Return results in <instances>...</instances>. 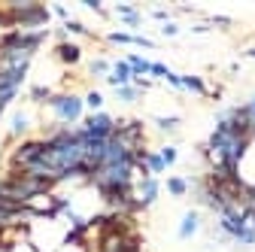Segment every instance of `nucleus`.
Wrapping results in <instances>:
<instances>
[{
    "mask_svg": "<svg viewBox=\"0 0 255 252\" xmlns=\"http://www.w3.org/2000/svg\"><path fill=\"white\" fill-rule=\"evenodd\" d=\"M46 107L55 116V125H64V128H76L85 119V101L82 94H73V91H55Z\"/></svg>",
    "mask_w": 255,
    "mask_h": 252,
    "instance_id": "nucleus-1",
    "label": "nucleus"
},
{
    "mask_svg": "<svg viewBox=\"0 0 255 252\" xmlns=\"http://www.w3.org/2000/svg\"><path fill=\"white\" fill-rule=\"evenodd\" d=\"M82 131L91 137V140H110L113 134H116V116H110V113H88L82 122Z\"/></svg>",
    "mask_w": 255,
    "mask_h": 252,
    "instance_id": "nucleus-2",
    "label": "nucleus"
},
{
    "mask_svg": "<svg viewBox=\"0 0 255 252\" xmlns=\"http://www.w3.org/2000/svg\"><path fill=\"white\" fill-rule=\"evenodd\" d=\"M134 192H137V201L143 204V210H149L158 201V195H161V179L158 176H140L134 182Z\"/></svg>",
    "mask_w": 255,
    "mask_h": 252,
    "instance_id": "nucleus-3",
    "label": "nucleus"
},
{
    "mask_svg": "<svg viewBox=\"0 0 255 252\" xmlns=\"http://www.w3.org/2000/svg\"><path fill=\"white\" fill-rule=\"evenodd\" d=\"M55 61H58V64H64V67H76L79 61H82V46L73 43V40L58 43L55 46Z\"/></svg>",
    "mask_w": 255,
    "mask_h": 252,
    "instance_id": "nucleus-4",
    "label": "nucleus"
},
{
    "mask_svg": "<svg viewBox=\"0 0 255 252\" xmlns=\"http://www.w3.org/2000/svg\"><path fill=\"white\" fill-rule=\"evenodd\" d=\"M131 82H134V73H131V67H128V61L125 58L113 61V70L107 76V85L116 91V88H125V85H131Z\"/></svg>",
    "mask_w": 255,
    "mask_h": 252,
    "instance_id": "nucleus-5",
    "label": "nucleus"
},
{
    "mask_svg": "<svg viewBox=\"0 0 255 252\" xmlns=\"http://www.w3.org/2000/svg\"><path fill=\"white\" fill-rule=\"evenodd\" d=\"M201 231V210H188L182 219H179V228H176V237L179 240H191Z\"/></svg>",
    "mask_w": 255,
    "mask_h": 252,
    "instance_id": "nucleus-6",
    "label": "nucleus"
},
{
    "mask_svg": "<svg viewBox=\"0 0 255 252\" xmlns=\"http://www.w3.org/2000/svg\"><path fill=\"white\" fill-rule=\"evenodd\" d=\"M30 131V116L24 110H15L9 116V140H24Z\"/></svg>",
    "mask_w": 255,
    "mask_h": 252,
    "instance_id": "nucleus-7",
    "label": "nucleus"
},
{
    "mask_svg": "<svg viewBox=\"0 0 255 252\" xmlns=\"http://www.w3.org/2000/svg\"><path fill=\"white\" fill-rule=\"evenodd\" d=\"M182 91H191V94H198V98H210V85L198 73H182Z\"/></svg>",
    "mask_w": 255,
    "mask_h": 252,
    "instance_id": "nucleus-8",
    "label": "nucleus"
},
{
    "mask_svg": "<svg viewBox=\"0 0 255 252\" xmlns=\"http://www.w3.org/2000/svg\"><path fill=\"white\" fill-rule=\"evenodd\" d=\"M164 188H167L170 198H185V195L191 192V179H188V176H167Z\"/></svg>",
    "mask_w": 255,
    "mask_h": 252,
    "instance_id": "nucleus-9",
    "label": "nucleus"
},
{
    "mask_svg": "<svg viewBox=\"0 0 255 252\" xmlns=\"http://www.w3.org/2000/svg\"><path fill=\"white\" fill-rule=\"evenodd\" d=\"M125 61H128V67H131L134 76H149V70H152V61L143 55H125Z\"/></svg>",
    "mask_w": 255,
    "mask_h": 252,
    "instance_id": "nucleus-10",
    "label": "nucleus"
},
{
    "mask_svg": "<svg viewBox=\"0 0 255 252\" xmlns=\"http://www.w3.org/2000/svg\"><path fill=\"white\" fill-rule=\"evenodd\" d=\"M152 122H155V128L161 131V134H176V131H179V125H182L179 116H155Z\"/></svg>",
    "mask_w": 255,
    "mask_h": 252,
    "instance_id": "nucleus-11",
    "label": "nucleus"
},
{
    "mask_svg": "<svg viewBox=\"0 0 255 252\" xmlns=\"http://www.w3.org/2000/svg\"><path fill=\"white\" fill-rule=\"evenodd\" d=\"M110 70H113V61H107V58H91V61H88V76L107 79Z\"/></svg>",
    "mask_w": 255,
    "mask_h": 252,
    "instance_id": "nucleus-12",
    "label": "nucleus"
},
{
    "mask_svg": "<svg viewBox=\"0 0 255 252\" xmlns=\"http://www.w3.org/2000/svg\"><path fill=\"white\" fill-rule=\"evenodd\" d=\"M52 94H55V91H52L49 85H30V91H27V101H30V104H40V107H46Z\"/></svg>",
    "mask_w": 255,
    "mask_h": 252,
    "instance_id": "nucleus-13",
    "label": "nucleus"
},
{
    "mask_svg": "<svg viewBox=\"0 0 255 252\" xmlns=\"http://www.w3.org/2000/svg\"><path fill=\"white\" fill-rule=\"evenodd\" d=\"M146 167H149L152 176H161V173L167 170V164H164V158H161V152H152V149H149V155H146Z\"/></svg>",
    "mask_w": 255,
    "mask_h": 252,
    "instance_id": "nucleus-14",
    "label": "nucleus"
},
{
    "mask_svg": "<svg viewBox=\"0 0 255 252\" xmlns=\"http://www.w3.org/2000/svg\"><path fill=\"white\" fill-rule=\"evenodd\" d=\"M82 101H85L88 113H101V110H104V94H101L98 88H91L88 94H82Z\"/></svg>",
    "mask_w": 255,
    "mask_h": 252,
    "instance_id": "nucleus-15",
    "label": "nucleus"
},
{
    "mask_svg": "<svg viewBox=\"0 0 255 252\" xmlns=\"http://www.w3.org/2000/svg\"><path fill=\"white\" fill-rule=\"evenodd\" d=\"M64 30H67V34H76V37H94V30L88 27V24H82L79 18H70L67 24H61Z\"/></svg>",
    "mask_w": 255,
    "mask_h": 252,
    "instance_id": "nucleus-16",
    "label": "nucleus"
},
{
    "mask_svg": "<svg viewBox=\"0 0 255 252\" xmlns=\"http://www.w3.org/2000/svg\"><path fill=\"white\" fill-rule=\"evenodd\" d=\"M104 40L113 46H134V34H128V30H110Z\"/></svg>",
    "mask_w": 255,
    "mask_h": 252,
    "instance_id": "nucleus-17",
    "label": "nucleus"
},
{
    "mask_svg": "<svg viewBox=\"0 0 255 252\" xmlns=\"http://www.w3.org/2000/svg\"><path fill=\"white\" fill-rule=\"evenodd\" d=\"M116 98H119L122 104H137V101L143 98V91H137L134 85H125V88H116Z\"/></svg>",
    "mask_w": 255,
    "mask_h": 252,
    "instance_id": "nucleus-18",
    "label": "nucleus"
},
{
    "mask_svg": "<svg viewBox=\"0 0 255 252\" xmlns=\"http://www.w3.org/2000/svg\"><path fill=\"white\" fill-rule=\"evenodd\" d=\"M122 24L128 27V34H137L143 27V12H131V15H122Z\"/></svg>",
    "mask_w": 255,
    "mask_h": 252,
    "instance_id": "nucleus-19",
    "label": "nucleus"
},
{
    "mask_svg": "<svg viewBox=\"0 0 255 252\" xmlns=\"http://www.w3.org/2000/svg\"><path fill=\"white\" fill-rule=\"evenodd\" d=\"M158 152H161V158H164V164H167V167H173V164L179 161V149H176V146H161Z\"/></svg>",
    "mask_w": 255,
    "mask_h": 252,
    "instance_id": "nucleus-20",
    "label": "nucleus"
},
{
    "mask_svg": "<svg viewBox=\"0 0 255 252\" xmlns=\"http://www.w3.org/2000/svg\"><path fill=\"white\" fill-rule=\"evenodd\" d=\"M207 24H210V27L228 30V27H234V18H228V15H207Z\"/></svg>",
    "mask_w": 255,
    "mask_h": 252,
    "instance_id": "nucleus-21",
    "label": "nucleus"
},
{
    "mask_svg": "<svg viewBox=\"0 0 255 252\" xmlns=\"http://www.w3.org/2000/svg\"><path fill=\"white\" fill-rule=\"evenodd\" d=\"M167 73H170L167 64H161V61H152V70H149V79H152V82H155V79H167Z\"/></svg>",
    "mask_w": 255,
    "mask_h": 252,
    "instance_id": "nucleus-22",
    "label": "nucleus"
},
{
    "mask_svg": "<svg viewBox=\"0 0 255 252\" xmlns=\"http://www.w3.org/2000/svg\"><path fill=\"white\" fill-rule=\"evenodd\" d=\"M49 9H52V15H55V18H61L64 24H67V21L73 18V15H70V9H67V6H64V3H52Z\"/></svg>",
    "mask_w": 255,
    "mask_h": 252,
    "instance_id": "nucleus-23",
    "label": "nucleus"
},
{
    "mask_svg": "<svg viewBox=\"0 0 255 252\" xmlns=\"http://www.w3.org/2000/svg\"><path fill=\"white\" fill-rule=\"evenodd\" d=\"M149 15H152L155 21H161V24H164V21H173V18H170L173 12H170V9H164V6H152V9H149Z\"/></svg>",
    "mask_w": 255,
    "mask_h": 252,
    "instance_id": "nucleus-24",
    "label": "nucleus"
},
{
    "mask_svg": "<svg viewBox=\"0 0 255 252\" xmlns=\"http://www.w3.org/2000/svg\"><path fill=\"white\" fill-rule=\"evenodd\" d=\"M179 30H182V27H179L176 21H164V24H161V37H179Z\"/></svg>",
    "mask_w": 255,
    "mask_h": 252,
    "instance_id": "nucleus-25",
    "label": "nucleus"
},
{
    "mask_svg": "<svg viewBox=\"0 0 255 252\" xmlns=\"http://www.w3.org/2000/svg\"><path fill=\"white\" fill-rule=\"evenodd\" d=\"M113 12L122 18V15H131V12H140V9H137L134 3H116V6H113Z\"/></svg>",
    "mask_w": 255,
    "mask_h": 252,
    "instance_id": "nucleus-26",
    "label": "nucleus"
},
{
    "mask_svg": "<svg viewBox=\"0 0 255 252\" xmlns=\"http://www.w3.org/2000/svg\"><path fill=\"white\" fill-rule=\"evenodd\" d=\"M164 82H167V85H170V88H173V91H182V73H173V70H170V73H167V79H164Z\"/></svg>",
    "mask_w": 255,
    "mask_h": 252,
    "instance_id": "nucleus-27",
    "label": "nucleus"
},
{
    "mask_svg": "<svg viewBox=\"0 0 255 252\" xmlns=\"http://www.w3.org/2000/svg\"><path fill=\"white\" fill-rule=\"evenodd\" d=\"M82 6H85V9H91V12H98V15H104V18L110 15V12H107L101 3H98V0H82Z\"/></svg>",
    "mask_w": 255,
    "mask_h": 252,
    "instance_id": "nucleus-28",
    "label": "nucleus"
},
{
    "mask_svg": "<svg viewBox=\"0 0 255 252\" xmlns=\"http://www.w3.org/2000/svg\"><path fill=\"white\" fill-rule=\"evenodd\" d=\"M188 30H191V34H210V30H213V27H210L207 21H201V24H191Z\"/></svg>",
    "mask_w": 255,
    "mask_h": 252,
    "instance_id": "nucleus-29",
    "label": "nucleus"
},
{
    "mask_svg": "<svg viewBox=\"0 0 255 252\" xmlns=\"http://www.w3.org/2000/svg\"><path fill=\"white\" fill-rule=\"evenodd\" d=\"M243 58H252V61H255V46H252V49H243Z\"/></svg>",
    "mask_w": 255,
    "mask_h": 252,
    "instance_id": "nucleus-30",
    "label": "nucleus"
}]
</instances>
